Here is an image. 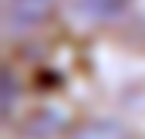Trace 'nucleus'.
<instances>
[{
    "label": "nucleus",
    "mask_w": 145,
    "mask_h": 139,
    "mask_svg": "<svg viewBox=\"0 0 145 139\" xmlns=\"http://www.w3.org/2000/svg\"><path fill=\"white\" fill-rule=\"evenodd\" d=\"M128 0H74V10L84 17V21H108L115 17Z\"/></svg>",
    "instance_id": "f257e3e1"
},
{
    "label": "nucleus",
    "mask_w": 145,
    "mask_h": 139,
    "mask_svg": "<svg viewBox=\"0 0 145 139\" xmlns=\"http://www.w3.org/2000/svg\"><path fill=\"white\" fill-rule=\"evenodd\" d=\"M51 0H10V21L14 24H34L47 14Z\"/></svg>",
    "instance_id": "f03ea898"
},
{
    "label": "nucleus",
    "mask_w": 145,
    "mask_h": 139,
    "mask_svg": "<svg viewBox=\"0 0 145 139\" xmlns=\"http://www.w3.org/2000/svg\"><path fill=\"white\" fill-rule=\"evenodd\" d=\"M74 139H128V132L115 122H91L81 132H74Z\"/></svg>",
    "instance_id": "7ed1b4c3"
}]
</instances>
